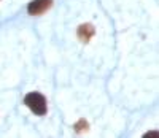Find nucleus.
I'll return each mask as SVG.
<instances>
[{
  "label": "nucleus",
  "mask_w": 159,
  "mask_h": 138,
  "mask_svg": "<svg viewBox=\"0 0 159 138\" xmlns=\"http://www.w3.org/2000/svg\"><path fill=\"white\" fill-rule=\"evenodd\" d=\"M145 136H157V132H148V133H145Z\"/></svg>",
  "instance_id": "obj_5"
},
{
  "label": "nucleus",
  "mask_w": 159,
  "mask_h": 138,
  "mask_svg": "<svg viewBox=\"0 0 159 138\" xmlns=\"http://www.w3.org/2000/svg\"><path fill=\"white\" fill-rule=\"evenodd\" d=\"M96 33V29H94V25L86 22V24H81L78 27V30H76V37L83 41V43H88V41L94 37Z\"/></svg>",
  "instance_id": "obj_3"
},
{
  "label": "nucleus",
  "mask_w": 159,
  "mask_h": 138,
  "mask_svg": "<svg viewBox=\"0 0 159 138\" xmlns=\"http://www.w3.org/2000/svg\"><path fill=\"white\" fill-rule=\"evenodd\" d=\"M88 127H89V124L86 122V119H80L75 126H73V129L80 133V132H83V130H88Z\"/></svg>",
  "instance_id": "obj_4"
},
{
  "label": "nucleus",
  "mask_w": 159,
  "mask_h": 138,
  "mask_svg": "<svg viewBox=\"0 0 159 138\" xmlns=\"http://www.w3.org/2000/svg\"><path fill=\"white\" fill-rule=\"evenodd\" d=\"M24 105L27 106L32 113L37 116H45L48 113V102L45 99V95L40 92H30L24 97Z\"/></svg>",
  "instance_id": "obj_1"
},
{
  "label": "nucleus",
  "mask_w": 159,
  "mask_h": 138,
  "mask_svg": "<svg viewBox=\"0 0 159 138\" xmlns=\"http://www.w3.org/2000/svg\"><path fill=\"white\" fill-rule=\"evenodd\" d=\"M52 7V0H32L27 5V13L32 16H40Z\"/></svg>",
  "instance_id": "obj_2"
}]
</instances>
